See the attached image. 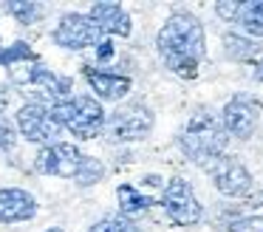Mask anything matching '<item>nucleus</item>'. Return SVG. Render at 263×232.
Returning <instances> with one entry per match:
<instances>
[{
	"mask_svg": "<svg viewBox=\"0 0 263 232\" xmlns=\"http://www.w3.org/2000/svg\"><path fill=\"white\" fill-rule=\"evenodd\" d=\"M227 145H229L227 130H223L221 119L212 116L210 111L195 113L187 122V128L181 130V136H178L181 153L190 162L201 164V167H206V164L215 162L218 156H223V153H227Z\"/></svg>",
	"mask_w": 263,
	"mask_h": 232,
	"instance_id": "nucleus-1",
	"label": "nucleus"
},
{
	"mask_svg": "<svg viewBox=\"0 0 263 232\" xmlns=\"http://www.w3.org/2000/svg\"><path fill=\"white\" fill-rule=\"evenodd\" d=\"M156 48H159L161 60L164 57H193L201 62L206 54L204 26L190 11H176L167 17V23L156 34Z\"/></svg>",
	"mask_w": 263,
	"mask_h": 232,
	"instance_id": "nucleus-2",
	"label": "nucleus"
},
{
	"mask_svg": "<svg viewBox=\"0 0 263 232\" xmlns=\"http://www.w3.org/2000/svg\"><path fill=\"white\" fill-rule=\"evenodd\" d=\"M153 111L144 102H125L116 105L105 119V136L114 145H127V141H142L153 130Z\"/></svg>",
	"mask_w": 263,
	"mask_h": 232,
	"instance_id": "nucleus-3",
	"label": "nucleus"
},
{
	"mask_svg": "<svg viewBox=\"0 0 263 232\" xmlns=\"http://www.w3.org/2000/svg\"><path fill=\"white\" fill-rule=\"evenodd\" d=\"M161 209L167 212V218L178 226H193L204 218V207L195 198V190L187 179H170L161 190L159 198Z\"/></svg>",
	"mask_w": 263,
	"mask_h": 232,
	"instance_id": "nucleus-4",
	"label": "nucleus"
},
{
	"mask_svg": "<svg viewBox=\"0 0 263 232\" xmlns=\"http://www.w3.org/2000/svg\"><path fill=\"white\" fill-rule=\"evenodd\" d=\"M260 99L252 94H235L232 99H227L218 119H221L229 139H252V133L257 130V122H260Z\"/></svg>",
	"mask_w": 263,
	"mask_h": 232,
	"instance_id": "nucleus-5",
	"label": "nucleus"
},
{
	"mask_svg": "<svg viewBox=\"0 0 263 232\" xmlns=\"http://www.w3.org/2000/svg\"><path fill=\"white\" fill-rule=\"evenodd\" d=\"M85 153L74 141H54L34 153V170L43 175H57V179H77Z\"/></svg>",
	"mask_w": 263,
	"mask_h": 232,
	"instance_id": "nucleus-6",
	"label": "nucleus"
},
{
	"mask_svg": "<svg viewBox=\"0 0 263 232\" xmlns=\"http://www.w3.org/2000/svg\"><path fill=\"white\" fill-rule=\"evenodd\" d=\"M48 108H51L48 102H29V99L20 105V111L14 119H17V133L23 136L26 141L40 145V147L60 141V133H63V130L51 122Z\"/></svg>",
	"mask_w": 263,
	"mask_h": 232,
	"instance_id": "nucleus-7",
	"label": "nucleus"
},
{
	"mask_svg": "<svg viewBox=\"0 0 263 232\" xmlns=\"http://www.w3.org/2000/svg\"><path fill=\"white\" fill-rule=\"evenodd\" d=\"M206 173H210L212 184L221 195L227 198H246L252 192V173L240 158L235 156H218L215 162L206 164Z\"/></svg>",
	"mask_w": 263,
	"mask_h": 232,
	"instance_id": "nucleus-8",
	"label": "nucleus"
},
{
	"mask_svg": "<svg viewBox=\"0 0 263 232\" xmlns=\"http://www.w3.org/2000/svg\"><path fill=\"white\" fill-rule=\"evenodd\" d=\"M102 37H105V34L97 28V23H93L88 14H77V11L63 14V17H60V23L54 26V31H51L54 45H60V48H65V51L93 48Z\"/></svg>",
	"mask_w": 263,
	"mask_h": 232,
	"instance_id": "nucleus-9",
	"label": "nucleus"
},
{
	"mask_svg": "<svg viewBox=\"0 0 263 232\" xmlns=\"http://www.w3.org/2000/svg\"><path fill=\"white\" fill-rule=\"evenodd\" d=\"M74 116L68 122V130L77 136L80 141H88V139H97L99 133H105V113L102 102L91 94H74Z\"/></svg>",
	"mask_w": 263,
	"mask_h": 232,
	"instance_id": "nucleus-10",
	"label": "nucleus"
},
{
	"mask_svg": "<svg viewBox=\"0 0 263 232\" xmlns=\"http://www.w3.org/2000/svg\"><path fill=\"white\" fill-rule=\"evenodd\" d=\"M82 77L88 79V85H91L93 96H97L99 102H122L133 91V79L127 77V74L110 71V68L85 65L82 68Z\"/></svg>",
	"mask_w": 263,
	"mask_h": 232,
	"instance_id": "nucleus-11",
	"label": "nucleus"
},
{
	"mask_svg": "<svg viewBox=\"0 0 263 232\" xmlns=\"http://www.w3.org/2000/svg\"><path fill=\"white\" fill-rule=\"evenodd\" d=\"M97 28L105 34V37H130L133 31V20L125 11V6L116 3V0H102V3H93L91 11H88Z\"/></svg>",
	"mask_w": 263,
	"mask_h": 232,
	"instance_id": "nucleus-12",
	"label": "nucleus"
},
{
	"mask_svg": "<svg viewBox=\"0 0 263 232\" xmlns=\"http://www.w3.org/2000/svg\"><path fill=\"white\" fill-rule=\"evenodd\" d=\"M40 209L37 198L23 187H3L0 190V224H20L31 221Z\"/></svg>",
	"mask_w": 263,
	"mask_h": 232,
	"instance_id": "nucleus-13",
	"label": "nucleus"
},
{
	"mask_svg": "<svg viewBox=\"0 0 263 232\" xmlns=\"http://www.w3.org/2000/svg\"><path fill=\"white\" fill-rule=\"evenodd\" d=\"M31 85L40 94H46L51 102H68L74 96V79L65 77V74L51 71V68L40 65V62L31 65Z\"/></svg>",
	"mask_w": 263,
	"mask_h": 232,
	"instance_id": "nucleus-14",
	"label": "nucleus"
},
{
	"mask_svg": "<svg viewBox=\"0 0 263 232\" xmlns=\"http://www.w3.org/2000/svg\"><path fill=\"white\" fill-rule=\"evenodd\" d=\"M221 48H223V54H227L229 60H235V62H249V65H252V62L260 57L263 43H257V40L246 37V34H240V31H223Z\"/></svg>",
	"mask_w": 263,
	"mask_h": 232,
	"instance_id": "nucleus-15",
	"label": "nucleus"
},
{
	"mask_svg": "<svg viewBox=\"0 0 263 232\" xmlns=\"http://www.w3.org/2000/svg\"><path fill=\"white\" fill-rule=\"evenodd\" d=\"M116 198H119V215H125V218H130V221H136L139 215L147 212L156 204L153 195H144V192L133 184H119L116 187Z\"/></svg>",
	"mask_w": 263,
	"mask_h": 232,
	"instance_id": "nucleus-16",
	"label": "nucleus"
},
{
	"mask_svg": "<svg viewBox=\"0 0 263 232\" xmlns=\"http://www.w3.org/2000/svg\"><path fill=\"white\" fill-rule=\"evenodd\" d=\"M235 26L252 40H263V0H240Z\"/></svg>",
	"mask_w": 263,
	"mask_h": 232,
	"instance_id": "nucleus-17",
	"label": "nucleus"
},
{
	"mask_svg": "<svg viewBox=\"0 0 263 232\" xmlns=\"http://www.w3.org/2000/svg\"><path fill=\"white\" fill-rule=\"evenodd\" d=\"M26 62H40V57L34 54L31 43L17 40L12 45H0V65L3 68H17V65H26Z\"/></svg>",
	"mask_w": 263,
	"mask_h": 232,
	"instance_id": "nucleus-18",
	"label": "nucleus"
},
{
	"mask_svg": "<svg viewBox=\"0 0 263 232\" xmlns=\"http://www.w3.org/2000/svg\"><path fill=\"white\" fill-rule=\"evenodd\" d=\"M3 9L20 23V26H34L37 20H43L46 14V6L43 3H34V0H17V3H6Z\"/></svg>",
	"mask_w": 263,
	"mask_h": 232,
	"instance_id": "nucleus-19",
	"label": "nucleus"
},
{
	"mask_svg": "<svg viewBox=\"0 0 263 232\" xmlns=\"http://www.w3.org/2000/svg\"><path fill=\"white\" fill-rule=\"evenodd\" d=\"M88 232H139V226H136V221H130V218H125V215L116 212V215L99 218Z\"/></svg>",
	"mask_w": 263,
	"mask_h": 232,
	"instance_id": "nucleus-20",
	"label": "nucleus"
},
{
	"mask_svg": "<svg viewBox=\"0 0 263 232\" xmlns=\"http://www.w3.org/2000/svg\"><path fill=\"white\" fill-rule=\"evenodd\" d=\"M164 68L170 74H176V77H181V79H195L201 62L193 60V57H164Z\"/></svg>",
	"mask_w": 263,
	"mask_h": 232,
	"instance_id": "nucleus-21",
	"label": "nucleus"
},
{
	"mask_svg": "<svg viewBox=\"0 0 263 232\" xmlns=\"http://www.w3.org/2000/svg\"><path fill=\"white\" fill-rule=\"evenodd\" d=\"M105 179V164L99 162V158H93V156H85V162H82V167H80V173H77V184H97V181H102Z\"/></svg>",
	"mask_w": 263,
	"mask_h": 232,
	"instance_id": "nucleus-22",
	"label": "nucleus"
},
{
	"mask_svg": "<svg viewBox=\"0 0 263 232\" xmlns=\"http://www.w3.org/2000/svg\"><path fill=\"white\" fill-rule=\"evenodd\" d=\"M3 111H6V94H0V153L12 150V145H14V128L6 122Z\"/></svg>",
	"mask_w": 263,
	"mask_h": 232,
	"instance_id": "nucleus-23",
	"label": "nucleus"
},
{
	"mask_svg": "<svg viewBox=\"0 0 263 232\" xmlns=\"http://www.w3.org/2000/svg\"><path fill=\"white\" fill-rule=\"evenodd\" d=\"M229 232H263V215H246L229 224Z\"/></svg>",
	"mask_w": 263,
	"mask_h": 232,
	"instance_id": "nucleus-24",
	"label": "nucleus"
},
{
	"mask_svg": "<svg viewBox=\"0 0 263 232\" xmlns=\"http://www.w3.org/2000/svg\"><path fill=\"white\" fill-rule=\"evenodd\" d=\"M93 54H97V62L99 65H105V62H110L116 57V45L110 37H102L97 45H93Z\"/></svg>",
	"mask_w": 263,
	"mask_h": 232,
	"instance_id": "nucleus-25",
	"label": "nucleus"
},
{
	"mask_svg": "<svg viewBox=\"0 0 263 232\" xmlns=\"http://www.w3.org/2000/svg\"><path fill=\"white\" fill-rule=\"evenodd\" d=\"M240 0H223V3H215V14L227 23H235V14H238Z\"/></svg>",
	"mask_w": 263,
	"mask_h": 232,
	"instance_id": "nucleus-26",
	"label": "nucleus"
},
{
	"mask_svg": "<svg viewBox=\"0 0 263 232\" xmlns=\"http://www.w3.org/2000/svg\"><path fill=\"white\" fill-rule=\"evenodd\" d=\"M252 77H255L257 82H263V60H255V62H252Z\"/></svg>",
	"mask_w": 263,
	"mask_h": 232,
	"instance_id": "nucleus-27",
	"label": "nucleus"
},
{
	"mask_svg": "<svg viewBox=\"0 0 263 232\" xmlns=\"http://www.w3.org/2000/svg\"><path fill=\"white\" fill-rule=\"evenodd\" d=\"M144 184H147V187H161V190H164V181H161V175H144Z\"/></svg>",
	"mask_w": 263,
	"mask_h": 232,
	"instance_id": "nucleus-28",
	"label": "nucleus"
},
{
	"mask_svg": "<svg viewBox=\"0 0 263 232\" xmlns=\"http://www.w3.org/2000/svg\"><path fill=\"white\" fill-rule=\"evenodd\" d=\"M43 232H65L63 226H48V229H43Z\"/></svg>",
	"mask_w": 263,
	"mask_h": 232,
	"instance_id": "nucleus-29",
	"label": "nucleus"
}]
</instances>
